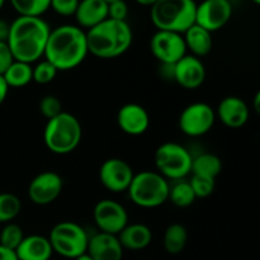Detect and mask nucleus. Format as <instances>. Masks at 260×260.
Returning <instances> with one entry per match:
<instances>
[{"mask_svg":"<svg viewBox=\"0 0 260 260\" xmlns=\"http://www.w3.org/2000/svg\"><path fill=\"white\" fill-rule=\"evenodd\" d=\"M122 248L137 251L146 249L152 241V231L145 223H127L123 230L117 235Z\"/></svg>","mask_w":260,"mask_h":260,"instance_id":"nucleus-21","label":"nucleus"},{"mask_svg":"<svg viewBox=\"0 0 260 260\" xmlns=\"http://www.w3.org/2000/svg\"><path fill=\"white\" fill-rule=\"evenodd\" d=\"M74 17L78 27L88 30L108 18V5L103 0H80Z\"/></svg>","mask_w":260,"mask_h":260,"instance_id":"nucleus-19","label":"nucleus"},{"mask_svg":"<svg viewBox=\"0 0 260 260\" xmlns=\"http://www.w3.org/2000/svg\"><path fill=\"white\" fill-rule=\"evenodd\" d=\"M183 38H184L187 51L189 50L190 53L198 58L207 56L212 50V33L196 23L183 33Z\"/></svg>","mask_w":260,"mask_h":260,"instance_id":"nucleus-22","label":"nucleus"},{"mask_svg":"<svg viewBox=\"0 0 260 260\" xmlns=\"http://www.w3.org/2000/svg\"><path fill=\"white\" fill-rule=\"evenodd\" d=\"M88 53L85 30L78 25L63 24L51 29L43 57L58 71H66L78 68Z\"/></svg>","mask_w":260,"mask_h":260,"instance_id":"nucleus-2","label":"nucleus"},{"mask_svg":"<svg viewBox=\"0 0 260 260\" xmlns=\"http://www.w3.org/2000/svg\"><path fill=\"white\" fill-rule=\"evenodd\" d=\"M2 76L9 89L23 88L32 83V65L14 60Z\"/></svg>","mask_w":260,"mask_h":260,"instance_id":"nucleus-25","label":"nucleus"},{"mask_svg":"<svg viewBox=\"0 0 260 260\" xmlns=\"http://www.w3.org/2000/svg\"><path fill=\"white\" fill-rule=\"evenodd\" d=\"M40 112L46 119H51L58 116L62 111V104L60 99L55 95H46L40 102Z\"/></svg>","mask_w":260,"mask_h":260,"instance_id":"nucleus-32","label":"nucleus"},{"mask_svg":"<svg viewBox=\"0 0 260 260\" xmlns=\"http://www.w3.org/2000/svg\"><path fill=\"white\" fill-rule=\"evenodd\" d=\"M104 3H106L107 5H109V4H112V3H114V2H118V0H103Z\"/></svg>","mask_w":260,"mask_h":260,"instance_id":"nucleus-42","label":"nucleus"},{"mask_svg":"<svg viewBox=\"0 0 260 260\" xmlns=\"http://www.w3.org/2000/svg\"><path fill=\"white\" fill-rule=\"evenodd\" d=\"M192 160L189 150L177 142H164L157 147L154 155L156 172L173 182L185 179L190 174Z\"/></svg>","mask_w":260,"mask_h":260,"instance_id":"nucleus-7","label":"nucleus"},{"mask_svg":"<svg viewBox=\"0 0 260 260\" xmlns=\"http://www.w3.org/2000/svg\"><path fill=\"white\" fill-rule=\"evenodd\" d=\"M134 175L131 165L119 157L107 159L99 169V180L102 185L113 193L127 192Z\"/></svg>","mask_w":260,"mask_h":260,"instance_id":"nucleus-13","label":"nucleus"},{"mask_svg":"<svg viewBox=\"0 0 260 260\" xmlns=\"http://www.w3.org/2000/svg\"><path fill=\"white\" fill-rule=\"evenodd\" d=\"M50 24L42 17L18 15L9 28L7 43L14 60L32 65L45 56Z\"/></svg>","mask_w":260,"mask_h":260,"instance_id":"nucleus-1","label":"nucleus"},{"mask_svg":"<svg viewBox=\"0 0 260 260\" xmlns=\"http://www.w3.org/2000/svg\"><path fill=\"white\" fill-rule=\"evenodd\" d=\"M117 124L129 136L144 135L150 127V116L146 109L137 103H127L117 113Z\"/></svg>","mask_w":260,"mask_h":260,"instance_id":"nucleus-16","label":"nucleus"},{"mask_svg":"<svg viewBox=\"0 0 260 260\" xmlns=\"http://www.w3.org/2000/svg\"><path fill=\"white\" fill-rule=\"evenodd\" d=\"M189 184L190 187H192L196 198H207L215 192L216 179L192 174Z\"/></svg>","mask_w":260,"mask_h":260,"instance_id":"nucleus-31","label":"nucleus"},{"mask_svg":"<svg viewBox=\"0 0 260 260\" xmlns=\"http://www.w3.org/2000/svg\"><path fill=\"white\" fill-rule=\"evenodd\" d=\"M127 193L134 205L141 208H156L168 202L169 180L157 172L144 170L134 175Z\"/></svg>","mask_w":260,"mask_h":260,"instance_id":"nucleus-6","label":"nucleus"},{"mask_svg":"<svg viewBox=\"0 0 260 260\" xmlns=\"http://www.w3.org/2000/svg\"><path fill=\"white\" fill-rule=\"evenodd\" d=\"M53 253L66 259H75L86 253L88 233L73 221L56 223L47 236Z\"/></svg>","mask_w":260,"mask_h":260,"instance_id":"nucleus-8","label":"nucleus"},{"mask_svg":"<svg viewBox=\"0 0 260 260\" xmlns=\"http://www.w3.org/2000/svg\"><path fill=\"white\" fill-rule=\"evenodd\" d=\"M0 260H18V258L15 255V251L0 245Z\"/></svg>","mask_w":260,"mask_h":260,"instance_id":"nucleus-38","label":"nucleus"},{"mask_svg":"<svg viewBox=\"0 0 260 260\" xmlns=\"http://www.w3.org/2000/svg\"><path fill=\"white\" fill-rule=\"evenodd\" d=\"M216 118L229 128H240L249 121L250 109L244 99L230 95L223 98L216 109Z\"/></svg>","mask_w":260,"mask_h":260,"instance_id":"nucleus-17","label":"nucleus"},{"mask_svg":"<svg viewBox=\"0 0 260 260\" xmlns=\"http://www.w3.org/2000/svg\"><path fill=\"white\" fill-rule=\"evenodd\" d=\"M253 108H254V111L256 112V113H259V112H260V91H256L255 95H254Z\"/></svg>","mask_w":260,"mask_h":260,"instance_id":"nucleus-39","label":"nucleus"},{"mask_svg":"<svg viewBox=\"0 0 260 260\" xmlns=\"http://www.w3.org/2000/svg\"><path fill=\"white\" fill-rule=\"evenodd\" d=\"M215 122V109L205 102H197L183 109L178 119V126L185 136L201 137L212 129Z\"/></svg>","mask_w":260,"mask_h":260,"instance_id":"nucleus-9","label":"nucleus"},{"mask_svg":"<svg viewBox=\"0 0 260 260\" xmlns=\"http://www.w3.org/2000/svg\"><path fill=\"white\" fill-rule=\"evenodd\" d=\"M10 23L5 22L4 19H0V42H7L8 36H9Z\"/></svg>","mask_w":260,"mask_h":260,"instance_id":"nucleus-36","label":"nucleus"},{"mask_svg":"<svg viewBox=\"0 0 260 260\" xmlns=\"http://www.w3.org/2000/svg\"><path fill=\"white\" fill-rule=\"evenodd\" d=\"M86 254L93 260H122L123 248L117 235L99 231L89 238Z\"/></svg>","mask_w":260,"mask_h":260,"instance_id":"nucleus-18","label":"nucleus"},{"mask_svg":"<svg viewBox=\"0 0 260 260\" xmlns=\"http://www.w3.org/2000/svg\"><path fill=\"white\" fill-rule=\"evenodd\" d=\"M80 0H50V8L61 17H73Z\"/></svg>","mask_w":260,"mask_h":260,"instance_id":"nucleus-33","label":"nucleus"},{"mask_svg":"<svg viewBox=\"0 0 260 260\" xmlns=\"http://www.w3.org/2000/svg\"><path fill=\"white\" fill-rule=\"evenodd\" d=\"M231 15L233 5L230 0H203L197 4L196 24L212 33L225 27Z\"/></svg>","mask_w":260,"mask_h":260,"instance_id":"nucleus-12","label":"nucleus"},{"mask_svg":"<svg viewBox=\"0 0 260 260\" xmlns=\"http://www.w3.org/2000/svg\"><path fill=\"white\" fill-rule=\"evenodd\" d=\"M93 220L101 233L118 235L128 223V213L121 203L106 198L94 206Z\"/></svg>","mask_w":260,"mask_h":260,"instance_id":"nucleus-11","label":"nucleus"},{"mask_svg":"<svg viewBox=\"0 0 260 260\" xmlns=\"http://www.w3.org/2000/svg\"><path fill=\"white\" fill-rule=\"evenodd\" d=\"M135 2L139 3L140 5H142V7H152L157 0H135Z\"/></svg>","mask_w":260,"mask_h":260,"instance_id":"nucleus-40","label":"nucleus"},{"mask_svg":"<svg viewBox=\"0 0 260 260\" xmlns=\"http://www.w3.org/2000/svg\"><path fill=\"white\" fill-rule=\"evenodd\" d=\"M83 137V128L74 114L61 112L58 116L48 119L43 131V142L51 152L66 155L79 146Z\"/></svg>","mask_w":260,"mask_h":260,"instance_id":"nucleus-5","label":"nucleus"},{"mask_svg":"<svg viewBox=\"0 0 260 260\" xmlns=\"http://www.w3.org/2000/svg\"><path fill=\"white\" fill-rule=\"evenodd\" d=\"M74 260H93L90 258V256L88 255V254H83V255H80V256H78V258H75Z\"/></svg>","mask_w":260,"mask_h":260,"instance_id":"nucleus-41","label":"nucleus"},{"mask_svg":"<svg viewBox=\"0 0 260 260\" xmlns=\"http://www.w3.org/2000/svg\"><path fill=\"white\" fill-rule=\"evenodd\" d=\"M173 80L182 88L194 90L206 80V68L193 55H185L173 65Z\"/></svg>","mask_w":260,"mask_h":260,"instance_id":"nucleus-15","label":"nucleus"},{"mask_svg":"<svg viewBox=\"0 0 260 260\" xmlns=\"http://www.w3.org/2000/svg\"><path fill=\"white\" fill-rule=\"evenodd\" d=\"M13 9L23 17H42L50 9V0H9Z\"/></svg>","mask_w":260,"mask_h":260,"instance_id":"nucleus-28","label":"nucleus"},{"mask_svg":"<svg viewBox=\"0 0 260 260\" xmlns=\"http://www.w3.org/2000/svg\"><path fill=\"white\" fill-rule=\"evenodd\" d=\"M152 56L161 65H174L187 55L183 35L168 30H156L150 40Z\"/></svg>","mask_w":260,"mask_h":260,"instance_id":"nucleus-10","label":"nucleus"},{"mask_svg":"<svg viewBox=\"0 0 260 260\" xmlns=\"http://www.w3.org/2000/svg\"><path fill=\"white\" fill-rule=\"evenodd\" d=\"M222 172V161L220 157L211 152H203L192 160V173L193 175H201L216 179Z\"/></svg>","mask_w":260,"mask_h":260,"instance_id":"nucleus-23","label":"nucleus"},{"mask_svg":"<svg viewBox=\"0 0 260 260\" xmlns=\"http://www.w3.org/2000/svg\"><path fill=\"white\" fill-rule=\"evenodd\" d=\"M4 4H5V0H0V10L3 9V7H4Z\"/></svg>","mask_w":260,"mask_h":260,"instance_id":"nucleus-43","label":"nucleus"},{"mask_svg":"<svg viewBox=\"0 0 260 260\" xmlns=\"http://www.w3.org/2000/svg\"><path fill=\"white\" fill-rule=\"evenodd\" d=\"M196 200L197 198H196L194 193H193L192 187L189 184V180H174L173 184H169L168 201H170L175 207L187 208L189 206H192Z\"/></svg>","mask_w":260,"mask_h":260,"instance_id":"nucleus-26","label":"nucleus"},{"mask_svg":"<svg viewBox=\"0 0 260 260\" xmlns=\"http://www.w3.org/2000/svg\"><path fill=\"white\" fill-rule=\"evenodd\" d=\"M53 250L47 236L28 235L15 249L18 260H50Z\"/></svg>","mask_w":260,"mask_h":260,"instance_id":"nucleus-20","label":"nucleus"},{"mask_svg":"<svg viewBox=\"0 0 260 260\" xmlns=\"http://www.w3.org/2000/svg\"><path fill=\"white\" fill-rule=\"evenodd\" d=\"M8 93H9V86L7 85L5 80L3 79V76L0 75V106L7 101Z\"/></svg>","mask_w":260,"mask_h":260,"instance_id":"nucleus-37","label":"nucleus"},{"mask_svg":"<svg viewBox=\"0 0 260 260\" xmlns=\"http://www.w3.org/2000/svg\"><path fill=\"white\" fill-rule=\"evenodd\" d=\"M194 0H157L150 7V18L157 30L183 33L196 23Z\"/></svg>","mask_w":260,"mask_h":260,"instance_id":"nucleus-4","label":"nucleus"},{"mask_svg":"<svg viewBox=\"0 0 260 260\" xmlns=\"http://www.w3.org/2000/svg\"><path fill=\"white\" fill-rule=\"evenodd\" d=\"M14 57L12 55L9 46L7 42H0V75L7 71V69L12 65Z\"/></svg>","mask_w":260,"mask_h":260,"instance_id":"nucleus-35","label":"nucleus"},{"mask_svg":"<svg viewBox=\"0 0 260 260\" xmlns=\"http://www.w3.org/2000/svg\"><path fill=\"white\" fill-rule=\"evenodd\" d=\"M128 15V7L124 0H118L108 5V18L113 20H126Z\"/></svg>","mask_w":260,"mask_h":260,"instance_id":"nucleus-34","label":"nucleus"},{"mask_svg":"<svg viewBox=\"0 0 260 260\" xmlns=\"http://www.w3.org/2000/svg\"><path fill=\"white\" fill-rule=\"evenodd\" d=\"M22 211V202L19 197L13 193H0V223H9Z\"/></svg>","mask_w":260,"mask_h":260,"instance_id":"nucleus-27","label":"nucleus"},{"mask_svg":"<svg viewBox=\"0 0 260 260\" xmlns=\"http://www.w3.org/2000/svg\"><path fill=\"white\" fill-rule=\"evenodd\" d=\"M188 241V231L182 223H172L165 230L162 236V245L165 251L172 255H177L184 250Z\"/></svg>","mask_w":260,"mask_h":260,"instance_id":"nucleus-24","label":"nucleus"},{"mask_svg":"<svg viewBox=\"0 0 260 260\" xmlns=\"http://www.w3.org/2000/svg\"><path fill=\"white\" fill-rule=\"evenodd\" d=\"M88 52L98 58H116L126 53L134 42V33L127 20L107 18L95 27L85 30Z\"/></svg>","mask_w":260,"mask_h":260,"instance_id":"nucleus-3","label":"nucleus"},{"mask_svg":"<svg viewBox=\"0 0 260 260\" xmlns=\"http://www.w3.org/2000/svg\"><path fill=\"white\" fill-rule=\"evenodd\" d=\"M24 239V233L22 228L14 222L5 223L3 229H0V245L9 250L15 251V249L19 246L22 240Z\"/></svg>","mask_w":260,"mask_h":260,"instance_id":"nucleus-29","label":"nucleus"},{"mask_svg":"<svg viewBox=\"0 0 260 260\" xmlns=\"http://www.w3.org/2000/svg\"><path fill=\"white\" fill-rule=\"evenodd\" d=\"M58 70L47 60H42L37 62L35 68H32V81L40 85H47L55 80Z\"/></svg>","mask_w":260,"mask_h":260,"instance_id":"nucleus-30","label":"nucleus"},{"mask_svg":"<svg viewBox=\"0 0 260 260\" xmlns=\"http://www.w3.org/2000/svg\"><path fill=\"white\" fill-rule=\"evenodd\" d=\"M62 178L56 172H42L36 175L28 185V197L33 205L47 206L55 202L62 192Z\"/></svg>","mask_w":260,"mask_h":260,"instance_id":"nucleus-14","label":"nucleus"},{"mask_svg":"<svg viewBox=\"0 0 260 260\" xmlns=\"http://www.w3.org/2000/svg\"><path fill=\"white\" fill-rule=\"evenodd\" d=\"M251 2H253L254 4H256V5L260 4V0H251Z\"/></svg>","mask_w":260,"mask_h":260,"instance_id":"nucleus-44","label":"nucleus"}]
</instances>
